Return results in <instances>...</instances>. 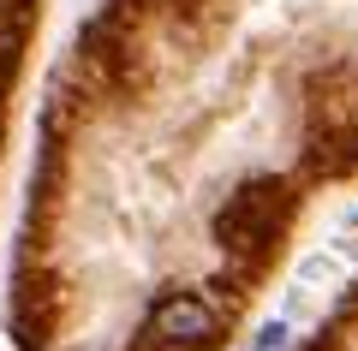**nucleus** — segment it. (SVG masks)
<instances>
[{"label":"nucleus","mask_w":358,"mask_h":351,"mask_svg":"<svg viewBox=\"0 0 358 351\" xmlns=\"http://www.w3.org/2000/svg\"><path fill=\"white\" fill-rule=\"evenodd\" d=\"M275 221H281V185H275V179H251V185H245L239 197H227V209L215 214V239L227 244V251H257V244H268Z\"/></svg>","instance_id":"nucleus-1"},{"label":"nucleus","mask_w":358,"mask_h":351,"mask_svg":"<svg viewBox=\"0 0 358 351\" xmlns=\"http://www.w3.org/2000/svg\"><path fill=\"white\" fill-rule=\"evenodd\" d=\"M155 339H167V345H209L215 339V310H209L203 298H192V292H179V298H162L150 315Z\"/></svg>","instance_id":"nucleus-2"},{"label":"nucleus","mask_w":358,"mask_h":351,"mask_svg":"<svg viewBox=\"0 0 358 351\" xmlns=\"http://www.w3.org/2000/svg\"><path fill=\"white\" fill-rule=\"evenodd\" d=\"M257 351H287V322H268L263 339H257Z\"/></svg>","instance_id":"nucleus-3"},{"label":"nucleus","mask_w":358,"mask_h":351,"mask_svg":"<svg viewBox=\"0 0 358 351\" xmlns=\"http://www.w3.org/2000/svg\"><path fill=\"white\" fill-rule=\"evenodd\" d=\"M0 6H6V0H0Z\"/></svg>","instance_id":"nucleus-4"}]
</instances>
